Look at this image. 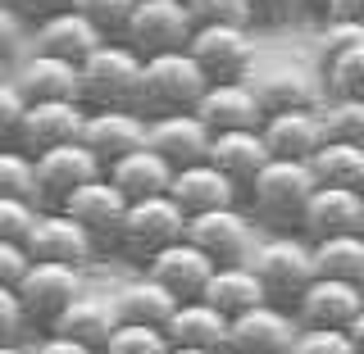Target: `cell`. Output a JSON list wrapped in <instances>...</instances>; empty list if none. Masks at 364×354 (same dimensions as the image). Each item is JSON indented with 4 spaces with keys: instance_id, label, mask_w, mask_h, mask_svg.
Here are the masks:
<instances>
[{
    "instance_id": "11",
    "label": "cell",
    "mask_w": 364,
    "mask_h": 354,
    "mask_svg": "<svg viewBox=\"0 0 364 354\" xmlns=\"http://www.w3.org/2000/svg\"><path fill=\"white\" fill-rule=\"evenodd\" d=\"M301 336V318L287 304H255V309L228 318V345L223 354H264V350H291Z\"/></svg>"
},
{
    "instance_id": "39",
    "label": "cell",
    "mask_w": 364,
    "mask_h": 354,
    "mask_svg": "<svg viewBox=\"0 0 364 354\" xmlns=\"http://www.w3.org/2000/svg\"><path fill=\"white\" fill-rule=\"evenodd\" d=\"M191 23L205 28V23H237V28H255V9L250 0H187Z\"/></svg>"
},
{
    "instance_id": "13",
    "label": "cell",
    "mask_w": 364,
    "mask_h": 354,
    "mask_svg": "<svg viewBox=\"0 0 364 354\" xmlns=\"http://www.w3.org/2000/svg\"><path fill=\"white\" fill-rule=\"evenodd\" d=\"M82 123H87V105L82 100H32L28 114L18 123L14 145L28 155L55 150V145L82 141Z\"/></svg>"
},
{
    "instance_id": "17",
    "label": "cell",
    "mask_w": 364,
    "mask_h": 354,
    "mask_svg": "<svg viewBox=\"0 0 364 354\" xmlns=\"http://www.w3.org/2000/svg\"><path fill=\"white\" fill-rule=\"evenodd\" d=\"M360 309H364V287L360 282H341V277H314L305 287V295L296 300L301 327H341L346 332Z\"/></svg>"
},
{
    "instance_id": "54",
    "label": "cell",
    "mask_w": 364,
    "mask_h": 354,
    "mask_svg": "<svg viewBox=\"0 0 364 354\" xmlns=\"http://www.w3.org/2000/svg\"><path fill=\"white\" fill-rule=\"evenodd\" d=\"M5 60H9V55H0V77H9V64Z\"/></svg>"
},
{
    "instance_id": "38",
    "label": "cell",
    "mask_w": 364,
    "mask_h": 354,
    "mask_svg": "<svg viewBox=\"0 0 364 354\" xmlns=\"http://www.w3.org/2000/svg\"><path fill=\"white\" fill-rule=\"evenodd\" d=\"M73 9L87 14L109 41H119L123 28H128V18H132V9H136V0H73Z\"/></svg>"
},
{
    "instance_id": "48",
    "label": "cell",
    "mask_w": 364,
    "mask_h": 354,
    "mask_svg": "<svg viewBox=\"0 0 364 354\" xmlns=\"http://www.w3.org/2000/svg\"><path fill=\"white\" fill-rule=\"evenodd\" d=\"M32 354H100V350H91V345H82V341H73V336L46 332L37 345H32Z\"/></svg>"
},
{
    "instance_id": "34",
    "label": "cell",
    "mask_w": 364,
    "mask_h": 354,
    "mask_svg": "<svg viewBox=\"0 0 364 354\" xmlns=\"http://www.w3.org/2000/svg\"><path fill=\"white\" fill-rule=\"evenodd\" d=\"M323 132L328 141H350V145H364V100L355 96H328L323 105Z\"/></svg>"
},
{
    "instance_id": "14",
    "label": "cell",
    "mask_w": 364,
    "mask_h": 354,
    "mask_svg": "<svg viewBox=\"0 0 364 354\" xmlns=\"http://www.w3.org/2000/svg\"><path fill=\"white\" fill-rule=\"evenodd\" d=\"M60 209L68 219H77L87 227L91 236H96V245H114L119 250V232H123V214H128V196H123L114 182L100 173L96 182H87V187H77L73 196H68Z\"/></svg>"
},
{
    "instance_id": "18",
    "label": "cell",
    "mask_w": 364,
    "mask_h": 354,
    "mask_svg": "<svg viewBox=\"0 0 364 354\" xmlns=\"http://www.w3.org/2000/svg\"><path fill=\"white\" fill-rule=\"evenodd\" d=\"M250 91L259 96L264 114H287V109H318L328 100L323 82H314L305 68L296 64H273V68H259V73L246 77Z\"/></svg>"
},
{
    "instance_id": "26",
    "label": "cell",
    "mask_w": 364,
    "mask_h": 354,
    "mask_svg": "<svg viewBox=\"0 0 364 354\" xmlns=\"http://www.w3.org/2000/svg\"><path fill=\"white\" fill-rule=\"evenodd\" d=\"M269 145H264V132L259 128H237V132H214L210 141V164L223 168L228 177L237 182V187H250L255 182V173L269 164Z\"/></svg>"
},
{
    "instance_id": "40",
    "label": "cell",
    "mask_w": 364,
    "mask_h": 354,
    "mask_svg": "<svg viewBox=\"0 0 364 354\" xmlns=\"http://www.w3.org/2000/svg\"><path fill=\"white\" fill-rule=\"evenodd\" d=\"M41 219L37 200H18V196H0V241H28L32 223Z\"/></svg>"
},
{
    "instance_id": "2",
    "label": "cell",
    "mask_w": 364,
    "mask_h": 354,
    "mask_svg": "<svg viewBox=\"0 0 364 354\" xmlns=\"http://www.w3.org/2000/svg\"><path fill=\"white\" fill-rule=\"evenodd\" d=\"M205 91H210V77H205V68L191 60V50L151 55L146 68H141V96H136V109H141L146 118L196 114Z\"/></svg>"
},
{
    "instance_id": "53",
    "label": "cell",
    "mask_w": 364,
    "mask_h": 354,
    "mask_svg": "<svg viewBox=\"0 0 364 354\" xmlns=\"http://www.w3.org/2000/svg\"><path fill=\"white\" fill-rule=\"evenodd\" d=\"M0 354H32V350L18 345V341H5V345H0Z\"/></svg>"
},
{
    "instance_id": "49",
    "label": "cell",
    "mask_w": 364,
    "mask_h": 354,
    "mask_svg": "<svg viewBox=\"0 0 364 354\" xmlns=\"http://www.w3.org/2000/svg\"><path fill=\"white\" fill-rule=\"evenodd\" d=\"M18 5V14L23 18H50V14H60V9H73V0H14Z\"/></svg>"
},
{
    "instance_id": "23",
    "label": "cell",
    "mask_w": 364,
    "mask_h": 354,
    "mask_svg": "<svg viewBox=\"0 0 364 354\" xmlns=\"http://www.w3.org/2000/svg\"><path fill=\"white\" fill-rule=\"evenodd\" d=\"M210 141H214V132L205 128L196 114H164V118H151V136H146V145L159 150L173 168L210 159Z\"/></svg>"
},
{
    "instance_id": "43",
    "label": "cell",
    "mask_w": 364,
    "mask_h": 354,
    "mask_svg": "<svg viewBox=\"0 0 364 354\" xmlns=\"http://www.w3.org/2000/svg\"><path fill=\"white\" fill-rule=\"evenodd\" d=\"M350 45H364V23L323 18V32H318V60H333V55L350 50Z\"/></svg>"
},
{
    "instance_id": "41",
    "label": "cell",
    "mask_w": 364,
    "mask_h": 354,
    "mask_svg": "<svg viewBox=\"0 0 364 354\" xmlns=\"http://www.w3.org/2000/svg\"><path fill=\"white\" fill-rule=\"evenodd\" d=\"M291 350L296 354H360L355 336L341 332V327H301Z\"/></svg>"
},
{
    "instance_id": "10",
    "label": "cell",
    "mask_w": 364,
    "mask_h": 354,
    "mask_svg": "<svg viewBox=\"0 0 364 354\" xmlns=\"http://www.w3.org/2000/svg\"><path fill=\"white\" fill-rule=\"evenodd\" d=\"M32 159H37V204L41 209H60L77 187H87V182H96L105 173V164L82 141L55 145V150H41Z\"/></svg>"
},
{
    "instance_id": "28",
    "label": "cell",
    "mask_w": 364,
    "mask_h": 354,
    "mask_svg": "<svg viewBox=\"0 0 364 354\" xmlns=\"http://www.w3.org/2000/svg\"><path fill=\"white\" fill-rule=\"evenodd\" d=\"M178 295L168 287H159L151 272L123 282L119 295H114V309H119V323H146V327H168V318L178 309Z\"/></svg>"
},
{
    "instance_id": "27",
    "label": "cell",
    "mask_w": 364,
    "mask_h": 354,
    "mask_svg": "<svg viewBox=\"0 0 364 354\" xmlns=\"http://www.w3.org/2000/svg\"><path fill=\"white\" fill-rule=\"evenodd\" d=\"M105 177L128 200H146V196H164V191H168V182H173V164H168L159 150H151V145H141V150H132V155L105 164Z\"/></svg>"
},
{
    "instance_id": "30",
    "label": "cell",
    "mask_w": 364,
    "mask_h": 354,
    "mask_svg": "<svg viewBox=\"0 0 364 354\" xmlns=\"http://www.w3.org/2000/svg\"><path fill=\"white\" fill-rule=\"evenodd\" d=\"M200 300H210L219 314L237 318V314L255 309V304H264L269 291H264V282L255 277V268H250V264H219Z\"/></svg>"
},
{
    "instance_id": "7",
    "label": "cell",
    "mask_w": 364,
    "mask_h": 354,
    "mask_svg": "<svg viewBox=\"0 0 364 354\" xmlns=\"http://www.w3.org/2000/svg\"><path fill=\"white\" fill-rule=\"evenodd\" d=\"M14 291H18V300H23L28 327H41V332H50V327L60 323V314L77 300V295H82V268L32 259Z\"/></svg>"
},
{
    "instance_id": "12",
    "label": "cell",
    "mask_w": 364,
    "mask_h": 354,
    "mask_svg": "<svg viewBox=\"0 0 364 354\" xmlns=\"http://www.w3.org/2000/svg\"><path fill=\"white\" fill-rule=\"evenodd\" d=\"M28 255L46 259V264H68V268H87L96 259V236L87 232L77 219H68L64 209H41V219L28 232Z\"/></svg>"
},
{
    "instance_id": "24",
    "label": "cell",
    "mask_w": 364,
    "mask_h": 354,
    "mask_svg": "<svg viewBox=\"0 0 364 354\" xmlns=\"http://www.w3.org/2000/svg\"><path fill=\"white\" fill-rule=\"evenodd\" d=\"M259 132H264V145H269V155H273V159H305V164H310V155L328 141V132H323V114H318V109L269 114Z\"/></svg>"
},
{
    "instance_id": "8",
    "label": "cell",
    "mask_w": 364,
    "mask_h": 354,
    "mask_svg": "<svg viewBox=\"0 0 364 354\" xmlns=\"http://www.w3.org/2000/svg\"><path fill=\"white\" fill-rule=\"evenodd\" d=\"M191 32H196V23H191L187 0H136V9H132L119 41H128L141 60H151V55L187 50Z\"/></svg>"
},
{
    "instance_id": "35",
    "label": "cell",
    "mask_w": 364,
    "mask_h": 354,
    "mask_svg": "<svg viewBox=\"0 0 364 354\" xmlns=\"http://www.w3.org/2000/svg\"><path fill=\"white\" fill-rule=\"evenodd\" d=\"M323 91H328V96H355V100H364V45H350V50L323 60Z\"/></svg>"
},
{
    "instance_id": "36",
    "label": "cell",
    "mask_w": 364,
    "mask_h": 354,
    "mask_svg": "<svg viewBox=\"0 0 364 354\" xmlns=\"http://www.w3.org/2000/svg\"><path fill=\"white\" fill-rule=\"evenodd\" d=\"M0 196L37 200V159L18 145H0Z\"/></svg>"
},
{
    "instance_id": "31",
    "label": "cell",
    "mask_w": 364,
    "mask_h": 354,
    "mask_svg": "<svg viewBox=\"0 0 364 354\" xmlns=\"http://www.w3.org/2000/svg\"><path fill=\"white\" fill-rule=\"evenodd\" d=\"M114 327H119V309H114V300H100V295L82 291L60 314V323H55L50 332L73 336V341H82V345H91V350H105V341L114 336Z\"/></svg>"
},
{
    "instance_id": "45",
    "label": "cell",
    "mask_w": 364,
    "mask_h": 354,
    "mask_svg": "<svg viewBox=\"0 0 364 354\" xmlns=\"http://www.w3.org/2000/svg\"><path fill=\"white\" fill-rule=\"evenodd\" d=\"M255 9V28H282L305 9V0H250Z\"/></svg>"
},
{
    "instance_id": "20",
    "label": "cell",
    "mask_w": 364,
    "mask_h": 354,
    "mask_svg": "<svg viewBox=\"0 0 364 354\" xmlns=\"http://www.w3.org/2000/svg\"><path fill=\"white\" fill-rule=\"evenodd\" d=\"M301 232L310 241L323 236H341V232H364V196L355 187H314L310 204H305Z\"/></svg>"
},
{
    "instance_id": "29",
    "label": "cell",
    "mask_w": 364,
    "mask_h": 354,
    "mask_svg": "<svg viewBox=\"0 0 364 354\" xmlns=\"http://www.w3.org/2000/svg\"><path fill=\"white\" fill-rule=\"evenodd\" d=\"M164 332H168L173 345H200V350H219L223 354V345H228V314H219L210 300H182Z\"/></svg>"
},
{
    "instance_id": "5",
    "label": "cell",
    "mask_w": 364,
    "mask_h": 354,
    "mask_svg": "<svg viewBox=\"0 0 364 354\" xmlns=\"http://www.w3.org/2000/svg\"><path fill=\"white\" fill-rule=\"evenodd\" d=\"M187 236V209L168 196H146V200H128V214H123V232H119V250L132 259H151L164 245H173Z\"/></svg>"
},
{
    "instance_id": "21",
    "label": "cell",
    "mask_w": 364,
    "mask_h": 354,
    "mask_svg": "<svg viewBox=\"0 0 364 354\" xmlns=\"http://www.w3.org/2000/svg\"><path fill=\"white\" fill-rule=\"evenodd\" d=\"M196 118L210 132H237V128H264V105L250 91V82H210V91L200 96Z\"/></svg>"
},
{
    "instance_id": "6",
    "label": "cell",
    "mask_w": 364,
    "mask_h": 354,
    "mask_svg": "<svg viewBox=\"0 0 364 354\" xmlns=\"http://www.w3.org/2000/svg\"><path fill=\"white\" fill-rule=\"evenodd\" d=\"M191 60L205 68L210 82H246L255 73V28L237 23H205L187 41Z\"/></svg>"
},
{
    "instance_id": "32",
    "label": "cell",
    "mask_w": 364,
    "mask_h": 354,
    "mask_svg": "<svg viewBox=\"0 0 364 354\" xmlns=\"http://www.w3.org/2000/svg\"><path fill=\"white\" fill-rule=\"evenodd\" d=\"M310 173H314L318 187H355V191H364V145L323 141L310 155Z\"/></svg>"
},
{
    "instance_id": "55",
    "label": "cell",
    "mask_w": 364,
    "mask_h": 354,
    "mask_svg": "<svg viewBox=\"0 0 364 354\" xmlns=\"http://www.w3.org/2000/svg\"><path fill=\"white\" fill-rule=\"evenodd\" d=\"M264 354H296V350H264Z\"/></svg>"
},
{
    "instance_id": "25",
    "label": "cell",
    "mask_w": 364,
    "mask_h": 354,
    "mask_svg": "<svg viewBox=\"0 0 364 354\" xmlns=\"http://www.w3.org/2000/svg\"><path fill=\"white\" fill-rule=\"evenodd\" d=\"M105 41H109L105 32H100L87 14H77V9H60V14L37 23V50L60 55V60H73V64H82L87 55L100 50Z\"/></svg>"
},
{
    "instance_id": "19",
    "label": "cell",
    "mask_w": 364,
    "mask_h": 354,
    "mask_svg": "<svg viewBox=\"0 0 364 354\" xmlns=\"http://www.w3.org/2000/svg\"><path fill=\"white\" fill-rule=\"evenodd\" d=\"M9 77L18 82V91L32 100H82V68L60 55L32 50L18 68H9Z\"/></svg>"
},
{
    "instance_id": "47",
    "label": "cell",
    "mask_w": 364,
    "mask_h": 354,
    "mask_svg": "<svg viewBox=\"0 0 364 354\" xmlns=\"http://www.w3.org/2000/svg\"><path fill=\"white\" fill-rule=\"evenodd\" d=\"M23 41V14L14 0H0V55H9Z\"/></svg>"
},
{
    "instance_id": "37",
    "label": "cell",
    "mask_w": 364,
    "mask_h": 354,
    "mask_svg": "<svg viewBox=\"0 0 364 354\" xmlns=\"http://www.w3.org/2000/svg\"><path fill=\"white\" fill-rule=\"evenodd\" d=\"M168 332L164 327H146V323H119L114 336L105 341L100 354H168Z\"/></svg>"
},
{
    "instance_id": "44",
    "label": "cell",
    "mask_w": 364,
    "mask_h": 354,
    "mask_svg": "<svg viewBox=\"0 0 364 354\" xmlns=\"http://www.w3.org/2000/svg\"><path fill=\"white\" fill-rule=\"evenodd\" d=\"M28 327V314H23V300L14 287H0V345L5 341H18V332Z\"/></svg>"
},
{
    "instance_id": "9",
    "label": "cell",
    "mask_w": 364,
    "mask_h": 354,
    "mask_svg": "<svg viewBox=\"0 0 364 354\" xmlns=\"http://www.w3.org/2000/svg\"><path fill=\"white\" fill-rule=\"evenodd\" d=\"M187 241L200 245L214 264H246L255 250V219L242 204H223V209H205L187 219Z\"/></svg>"
},
{
    "instance_id": "52",
    "label": "cell",
    "mask_w": 364,
    "mask_h": 354,
    "mask_svg": "<svg viewBox=\"0 0 364 354\" xmlns=\"http://www.w3.org/2000/svg\"><path fill=\"white\" fill-rule=\"evenodd\" d=\"M168 354H219V350H200V345H168Z\"/></svg>"
},
{
    "instance_id": "3",
    "label": "cell",
    "mask_w": 364,
    "mask_h": 354,
    "mask_svg": "<svg viewBox=\"0 0 364 354\" xmlns=\"http://www.w3.org/2000/svg\"><path fill=\"white\" fill-rule=\"evenodd\" d=\"M246 264L255 268L259 282H264L269 300L287 304V309H296V300L305 295V287L318 277L314 245H310L305 232H273V236H264V241H255Z\"/></svg>"
},
{
    "instance_id": "33",
    "label": "cell",
    "mask_w": 364,
    "mask_h": 354,
    "mask_svg": "<svg viewBox=\"0 0 364 354\" xmlns=\"http://www.w3.org/2000/svg\"><path fill=\"white\" fill-rule=\"evenodd\" d=\"M314 245V268L318 277H341V282H364V232H341L323 236Z\"/></svg>"
},
{
    "instance_id": "58",
    "label": "cell",
    "mask_w": 364,
    "mask_h": 354,
    "mask_svg": "<svg viewBox=\"0 0 364 354\" xmlns=\"http://www.w3.org/2000/svg\"><path fill=\"white\" fill-rule=\"evenodd\" d=\"M360 196H364V191H360Z\"/></svg>"
},
{
    "instance_id": "51",
    "label": "cell",
    "mask_w": 364,
    "mask_h": 354,
    "mask_svg": "<svg viewBox=\"0 0 364 354\" xmlns=\"http://www.w3.org/2000/svg\"><path fill=\"white\" fill-rule=\"evenodd\" d=\"M346 332H350V336H355V345H360V354H364V309L355 314V323H350V327H346Z\"/></svg>"
},
{
    "instance_id": "16",
    "label": "cell",
    "mask_w": 364,
    "mask_h": 354,
    "mask_svg": "<svg viewBox=\"0 0 364 354\" xmlns=\"http://www.w3.org/2000/svg\"><path fill=\"white\" fill-rule=\"evenodd\" d=\"M214 268H219V264H214L200 245H191L187 236L146 259V272H151L159 287L173 291L178 300H200L205 287H210V277H214Z\"/></svg>"
},
{
    "instance_id": "56",
    "label": "cell",
    "mask_w": 364,
    "mask_h": 354,
    "mask_svg": "<svg viewBox=\"0 0 364 354\" xmlns=\"http://www.w3.org/2000/svg\"><path fill=\"white\" fill-rule=\"evenodd\" d=\"M305 5H318V9H323V0H305Z\"/></svg>"
},
{
    "instance_id": "22",
    "label": "cell",
    "mask_w": 364,
    "mask_h": 354,
    "mask_svg": "<svg viewBox=\"0 0 364 354\" xmlns=\"http://www.w3.org/2000/svg\"><path fill=\"white\" fill-rule=\"evenodd\" d=\"M168 196H173L182 209H187V219H191V214H205V209H223V204H237L242 187H237V182L228 177L223 168H214L210 159H200V164L173 168Z\"/></svg>"
},
{
    "instance_id": "42",
    "label": "cell",
    "mask_w": 364,
    "mask_h": 354,
    "mask_svg": "<svg viewBox=\"0 0 364 354\" xmlns=\"http://www.w3.org/2000/svg\"><path fill=\"white\" fill-rule=\"evenodd\" d=\"M23 114H28V96L18 91L14 77H0V145H14Z\"/></svg>"
},
{
    "instance_id": "50",
    "label": "cell",
    "mask_w": 364,
    "mask_h": 354,
    "mask_svg": "<svg viewBox=\"0 0 364 354\" xmlns=\"http://www.w3.org/2000/svg\"><path fill=\"white\" fill-rule=\"evenodd\" d=\"M323 18H337V23H364V0H323Z\"/></svg>"
},
{
    "instance_id": "15",
    "label": "cell",
    "mask_w": 364,
    "mask_h": 354,
    "mask_svg": "<svg viewBox=\"0 0 364 354\" xmlns=\"http://www.w3.org/2000/svg\"><path fill=\"white\" fill-rule=\"evenodd\" d=\"M146 136H151V118L141 109H87L82 145L100 164H114V159L141 150Z\"/></svg>"
},
{
    "instance_id": "46",
    "label": "cell",
    "mask_w": 364,
    "mask_h": 354,
    "mask_svg": "<svg viewBox=\"0 0 364 354\" xmlns=\"http://www.w3.org/2000/svg\"><path fill=\"white\" fill-rule=\"evenodd\" d=\"M28 264H32V255L23 241H0V287H18Z\"/></svg>"
},
{
    "instance_id": "1",
    "label": "cell",
    "mask_w": 364,
    "mask_h": 354,
    "mask_svg": "<svg viewBox=\"0 0 364 354\" xmlns=\"http://www.w3.org/2000/svg\"><path fill=\"white\" fill-rule=\"evenodd\" d=\"M314 173L305 159H269L255 173V182L246 187L250 219L264 223L269 232H301L305 204L314 196Z\"/></svg>"
},
{
    "instance_id": "4",
    "label": "cell",
    "mask_w": 364,
    "mask_h": 354,
    "mask_svg": "<svg viewBox=\"0 0 364 354\" xmlns=\"http://www.w3.org/2000/svg\"><path fill=\"white\" fill-rule=\"evenodd\" d=\"M77 68H82V105L87 109H136L146 60L128 41H105Z\"/></svg>"
},
{
    "instance_id": "57",
    "label": "cell",
    "mask_w": 364,
    "mask_h": 354,
    "mask_svg": "<svg viewBox=\"0 0 364 354\" xmlns=\"http://www.w3.org/2000/svg\"><path fill=\"white\" fill-rule=\"evenodd\" d=\"M360 287H364V282H360Z\"/></svg>"
}]
</instances>
